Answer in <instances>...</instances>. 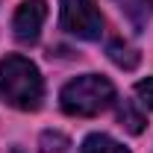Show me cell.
Listing matches in <instances>:
<instances>
[{
  "mask_svg": "<svg viewBox=\"0 0 153 153\" xmlns=\"http://www.w3.org/2000/svg\"><path fill=\"white\" fill-rule=\"evenodd\" d=\"M118 118H121V127H127L133 135H138L141 130H144V115L135 109L133 100H124V103L118 106Z\"/></svg>",
  "mask_w": 153,
  "mask_h": 153,
  "instance_id": "8",
  "label": "cell"
},
{
  "mask_svg": "<svg viewBox=\"0 0 153 153\" xmlns=\"http://www.w3.org/2000/svg\"><path fill=\"white\" fill-rule=\"evenodd\" d=\"M38 147H41V153H65L68 147H71V141H68L62 133L47 130V133H41V138H38Z\"/></svg>",
  "mask_w": 153,
  "mask_h": 153,
  "instance_id": "9",
  "label": "cell"
},
{
  "mask_svg": "<svg viewBox=\"0 0 153 153\" xmlns=\"http://www.w3.org/2000/svg\"><path fill=\"white\" fill-rule=\"evenodd\" d=\"M59 21L65 33L82 41H97L103 36V15L97 0H59Z\"/></svg>",
  "mask_w": 153,
  "mask_h": 153,
  "instance_id": "3",
  "label": "cell"
},
{
  "mask_svg": "<svg viewBox=\"0 0 153 153\" xmlns=\"http://www.w3.org/2000/svg\"><path fill=\"white\" fill-rule=\"evenodd\" d=\"M118 3V9L130 18L135 30H144L147 27V21L153 15V0H115Z\"/></svg>",
  "mask_w": 153,
  "mask_h": 153,
  "instance_id": "5",
  "label": "cell"
},
{
  "mask_svg": "<svg viewBox=\"0 0 153 153\" xmlns=\"http://www.w3.org/2000/svg\"><path fill=\"white\" fill-rule=\"evenodd\" d=\"M79 153H130V150H127L121 141H115L112 135H106V133H91L85 141H82Z\"/></svg>",
  "mask_w": 153,
  "mask_h": 153,
  "instance_id": "6",
  "label": "cell"
},
{
  "mask_svg": "<svg viewBox=\"0 0 153 153\" xmlns=\"http://www.w3.org/2000/svg\"><path fill=\"white\" fill-rule=\"evenodd\" d=\"M115 100V85L100 74H82L71 79L62 94H59V103H62V112L74 115V118H94L103 109H109Z\"/></svg>",
  "mask_w": 153,
  "mask_h": 153,
  "instance_id": "2",
  "label": "cell"
},
{
  "mask_svg": "<svg viewBox=\"0 0 153 153\" xmlns=\"http://www.w3.org/2000/svg\"><path fill=\"white\" fill-rule=\"evenodd\" d=\"M135 97H138V103H141L144 109H153V76L135 82Z\"/></svg>",
  "mask_w": 153,
  "mask_h": 153,
  "instance_id": "10",
  "label": "cell"
},
{
  "mask_svg": "<svg viewBox=\"0 0 153 153\" xmlns=\"http://www.w3.org/2000/svg\"><path fill=\"white\" fill-rule=\"evenodd\" d=\"M44 21H47V0H21L18 12L12 18L15 38L24 41V44H36Z\"/></svg>",
  "mask_w": 153,
  "mask_h": 153,
  "instance_id": "4",
  "label": "cell"
},
{
  "mask_svg": "<svg viewBox=\"0 0 153 153\" xmlns=\"http://www.w3.org/2000/svg\"><path fill=\"white\" fill-rule=\"evenodd\" d=\"M0 100L21 112H36L44 100V79L27 56L9 53L0 62Z\"/></svg>",
  "mask_w": 153,
  "mask_h": 153,
  "instance_id": "1",
  "label": "cell"
},
{
  "mask_svg": "<svg viewBox=\"0 0 153 153\" xmlns=\"http://www.w3.org/2000/svg\"><path fill=\"white\" fill-rule=\"evenodd\" d=\"M109 59H112L118 68H124V71H133L135 65H138V50H135V47H130L127 41L115 38L112 44H109Z\"/></svg>",
  "mask_w": 153,
  "mask_h": 153,
  "instance_id": "7",
  "label": "cell"
}]
</instances>
